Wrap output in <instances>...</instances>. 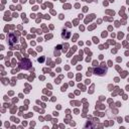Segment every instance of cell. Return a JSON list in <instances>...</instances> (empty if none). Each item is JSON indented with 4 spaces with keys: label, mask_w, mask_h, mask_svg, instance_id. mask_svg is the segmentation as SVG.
<instances>
[{
    "label": "cell",
    "mask_w": 129,
    "mask_h": 129,
    "mask_svg": "<svg viewBox=\"0 0 129 129\" xmlns=\"http://www.w3.org/2000/svg\"><path fill=\"white\" fill-rule=\"evenodd\" d=\"M31 67V61L28 58H23L21 59V61L19 62V68L23 69V70H29Z\"/></svg>",
    "instance_id": "1"
},
{
    "label": "cell",
    "mask_w": 129,
    "mask_h": 129,
    "mask_svg": "<svg viewBox=\"0 0 129 129\" xmlns=\"http://www.w3.org/2000/svg\"><path fill=\"white\" fill-rule=\"evenodd\" d=\"M7 39H8V42H9V44H13L16 40H17V38H16V36L13 34V33H10L8 36H7Z\"/></svg>",
    "instance_id": "2"
}]
</instances>
